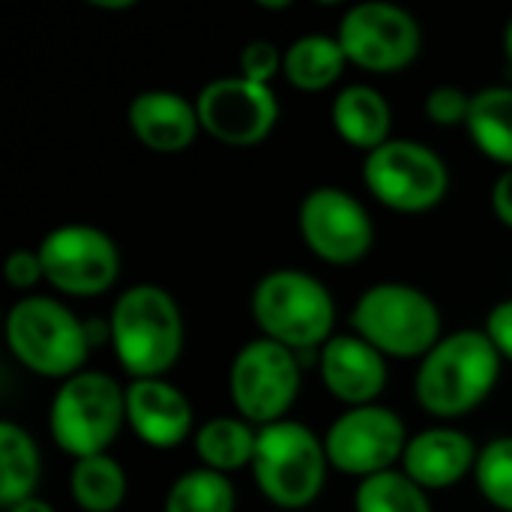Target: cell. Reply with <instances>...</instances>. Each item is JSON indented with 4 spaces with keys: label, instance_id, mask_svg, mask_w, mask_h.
<instances>
[{
    "label": "cell",
    "instance_id": "9c48e42d",
    "mask_svg": "<svg viewBox=\"0 0 512 512\" xmlns=\"http://www.w3.org/2000/svg\"><path fill=\"white\" fill-rule=\"evenodd\" d=\"M300 381L303 366L297 354L258 336L234 354L228 369V396L237 417L264 429L288 420V411L300 396Z\"/></svg>",
    "mask_w": 512,
    "mask_h": 512
},
{
    "label": "cell",
    "instance_id": "484cf974",
    "mask_svg": "<svg viewBox=\"0 0 512 512\" xmlns=\"http://www.w3.org/2000/svg\"><path fill=\"white\" fill-rule=\"evenodd\" d=\"M354 512H435L429 492L420 489L405 471H384L357 483Z\"/></svg>",
    "mask_w": 512,
    "mask_h": 512
},
{
    "label": "cell",
    "instance_id": "d590c367",
    "mask_svg": "<svg viewBox=\"0 0 512 512\" xmlns=\"http://www.w3.org/2000/svg\"><path fill=\"white\" fill-rule=\"evenodd\" d=\"M504 54H507V60H510L512 66V18L507 21V27H504Z\"/></svg>",
    "mask_w": 512,
    "mask_h": 512
},
{
    "label": "cell",
    "instance_id": "83f0119b",
    "mask_svg": "<svg viewBox=\"0 0 512 512\" xmlns=\"http://www.w3.org/2000/svg\"><path fill=\"white\" fill-rule=\"evenodd\" d=\"M471 96L468 90L456 87V84H438L426 93L423 99V114L429 123L441 126V129H453V126H465L468 114H471Z\"/></svg>",
    "mask_w": 512,
    "mask_h": 512
},
{
    "label": "cell",
    "instance_id": "ffe728a7",
    "mask_svg": "<svg viewBox=\"0 0 512 512\" xmlns=\"http://www.w3.org/2000/svg\"><path fill=\"white\" fill-rule=\"evenodd\" d=\"M348 57L336 36L306 33L285 48L282 75L300 93H324L345 75Z\"/></svg>",
    "mask_w": 512,
    "mask_h": 512
},
{
    "label": "cell",
    "instance_id": "7402d4cb",
    "mask_svg": "<svg viewBox=\"0 0 512 512\" xmlns=\"http://www.w3.org/2000/svg\"><path fill=\"white\" fill-rule=\"evenodd\" d=\"M465 129L486 159L512 168V87L489 84L477 90Z\"/></svg>",
    "mask_w": 512,
    "mask_h": 512
},
{
    "label": "cell",
    "instance_id": "1f68e13d",
    "mask_svg": "<svg viewBox=\"0 0 512 512\" xmlns=\"http://www.w3.org/2000/svg\"><path fill=\"white\" fill-rule=\"evenodd\" d=\"M492 213L495 219L512 231V168H504L498 174V180L492 183V195H489Z\"/></svg>",
    "mask_w": 512,
    "mask_h": 512
},
{
    "label": "cell",
    "instance_id": "30bf717a",
    "mask_svg": "<svg viewBox=\"0 0 512 512\" xmlns=\"http://www.w3.org/2000/svg\"><path fill=\"white\" fill-rule=\"evenodd\" d=\"M45 282L63 297L90 300L108 294L120 279V249L111 234L87 222L51 228L39 246Z\"/></svg>",
    "mask_w": 512,
    "mask_h": 512
},
{
    "label": "cell",
    "instance_id": "2e32d148",
    "mask_svg": "<svg viewBox=\"0 0 512 512\" xmlns=\"http://www.w3.org/2000/svg\"><path fill=\"white\" fill-rule=\"evenodd\" d=\"M126 426L153 450H174L195 438V408L189 396L165 378L126 384Z\"/></svg>",
    "mask_w": 512,
    "mask_h": 512
},
{
    "label": "cell",
    "instance_id": "6da1fadb",
    "mask_svg": "<svg viewBox=\"0 0 512 512\" xmlns=\"http://www.w3.org/2000/svg\"><path fill=\"white\" fill-rule=\"evenodd\" d=\"M504 357L486 330H456L420 360L414 375L417 405L438 420H459L474 414L495 390Z\"/></svg>",
    "mask_w": 512,
    "mask_h": 512
},
{
    "label": "cell",
    "instance_id": "8fae6325",
    "mask_svg": "<svg viewBox=\"0 0 512 512\" xmlns=\"http://www.w3.org/2000/svg\"><path fill=\"white\" fill-rule=\"evenodd\" d=\"M336 39L348 63L375 75H396L423 51L420 21L405 6L390 0H363L348 6Z\"/></svg>",
    "mask_w": 512,
    "mask_h": 512
},
{
    "label": "cell",
    "instance_id": "4316f807",
    "mask_svg": "<svg viewBox=\"0 0 512 512\" xmlns=\"http://www.w3.org/2000/svg\"><path fill=\"white\" fill-rule=\"evenodd\" d=\"M474 483L489 507L512 512V435L492 438L480 447Z\"/></svg>",
    "mask_w": 512,
    "mask_h": 512
},
{
    "label": "cell",
    "instance_id": "277c9868",
    "mask_svg": "<svg viewBox=\"0 0 512 512\" xmlns=\"http://www.w3.org/2000/svg\"><path fill=\"white\" fill-rule=\"evenodd\" d=\"M6 348L27 372L51 381H66L84 372L90 339L84 318L45 294H24L3 321Z\"/></svg>",
    "mask_w": 512,
    "mask_h": 512
},
{
    "label": "cell",
    "instance_id": "4dcf8cb0",
    "mask_svg": "<svg viewBox=\"0 0 512 512\" xmlns=\"http://www.w3.org/2000/svg\"><path fill=\"white\" fill-rule=\"evenodd\" d=\"M486 336L492 339V345L498 348V354L512 363V297L495 303L486 315Z\"/></svg>",
    "mask_w": 512,
    "mask_h": 512
},
{
    "label": "cell",
    "instance_id": "f546056e",
    "mask_svg": "<svg viewBox=\"0 0 512 512\" xmlns=\"http://www.w3.org/2000/svg\"><path fill=\"white\" fill-rule=\"evenodd\" d=\"M3 276L9 282V288H15V291L36 288L39 282H45V270H42L39 252L36 249H15L6 258V264H3Z\"/></svg>",
    "mask_w": 512,
    "mask_h": 512
},
{
    "label": "cell",
    "instance_id": "f1b7e54d",
    "mask_svg": "<svg viewBox=\"0 0 512 512\" xmlns=\"http://www.w3.org/2000/svg\"><path fill=\"white\" fill-rule=\"evenodd\" d=\"M285 63V51H279V45H273L270 39H252L243 45L240 60H237V75L255 84H267L282 72Z\"/></svg>",
    "mask_w": 512,
    "mask_h": 512
},
{
    "label": "cell",
    "instance_id": "3957f363",
    "mask_svg": "<svg viewBox=\"0 0 512 512\" xmlns=\"http://www.w3.org/2000/svg\"><path fill=\"white\" fill-rule=\"evenodd\" d=\"M249 312L264 339L294 354L321 351L336 336V300L330 288L294 267L264 273L249 297Z\"/></svg>",
    "mask_w": 512,
    "mask_h": 512
},
{
    "label": "cell",
    "instance_id": "52a82bcc",
    "mask_svg": "<svg viewBox=\"0 0 512 512\" xmlns=\"http://www.w3.org/2000/svg\"><path fill=\"white\" fill-rule=\"evenodd\" d=\"M126 426V387L108 372L84 369L66 378L48 408V432L60 453L78 459L102 456Z\"/></svg>",
    "mask_w": 512,
    "mask_h": 512
},
{
    "label": "cell",
    "instance_id": "5bb4252c",
    "mask_svg": "<svg viewBox=\"0 0 512 512\" xmlns=\"http://www.w3.org/2000/svg\"><path fill=\"white\" fill-rule=\"evenodd\" d=\"M195 108L201 132L234 150L264 144L279 123V99L273 87L240 75L207 81L195 96Z\"/></svg>",
    "mask_w": 512,
    "mask_h": 512
},
{
    "label": "cell",
    "instance_id": "5b68a950",
    "mask_svg": "<svg viewBox=\"0 0 512 512\" xmlns=\"http://www.w3.org/2000/svg\"><path fill=\"white\" fill-rule=\"evenodd\" d=\"M351 330L384 357L423 360L444 339V318L423 288L408 282H378L357 297Z\"/></svg>",
    "mask_w": 512,
    "mask_h": 512
},
{
    "label": "cell",
    "instance_id": "9a60e30c",
    "mask_svg": "<svg viewBox=\"0 0 512 512\" xmlns=\"http://www.w3.org/2000/svg\"><path fill=\"white\" fill-rule=\"evenodd\" d=\"M318 375L324 390L348 408L378 405L390 381L387 357L357 333H336L318 351Z\"/></svg>",
    "mask_w": 512,
    "mask_h": 512
},
{
    "label": "cell",
    "instance_id": "4fadbf2b",
    "mask_svg": "<svg viewBox=\"0 0 512 512\" xmlns=\"http://www.w3.org/2000/svg\"><path fill=\"white\" fill-rule=\"evenodd\" d=\"M405 420L384 405L345 408L324 435V450L330 468L339 474L369 480L375 474L393 471L408 450Z\"/></svg>",
    "mask_w": 512,
    "mask_h": 512
},
{
    "label": "cell",
    "instance_id": "d6a6232c",
    "mask_svg": "<svg viewBox=\"0 0 512 512\" xmlns=\"http://www.w3.org/2000/svg\"><path fill=\"white\" fill-rule=\"evenodd\" d=\"M3 512H57L48 501H42V498H27V501H21V504H15V507H6Z\"/></svg>",
    "mask_w": 512,
    "mask_h": 512
},
{
    "label": "cell",
    "instance_id": "d4e9b609",
    "mask_svg": "<svg viewBox=\"0 0 512 512\" xmlns=\"http://www.w3.org/2000/svg\"><path fill=\"white\" fill-rule=\"evenodd\" d=\"M237 510V489L231 477L216 474L210 468H192L180 474L168 495L162 512H234Z\"/></svg>",
    "mask_w": 512,
    "mask_h": 512
},
{
    "label": "cell",
    "instance_id": "e0dca14e",
    "mask_svg": "<svg viewBox=\"0 0 512 512\" xmlns=\"http://www.w3.org/2000/svg\"><path fill=\"white\" fill-rule=\"evenodd\" d=\"M126 120H129L135 141L144 150L159 153V156L186 153L201 135L195 102L177 90L153 87V90L135 93L126 108Z\"/></svg>",
    "mask_w": 512,
    "mask_h": 512
},
{
    "label": "cell",
    "instance_id": "603a6c76",
    "mask_svg": "<svg viewBox=\"0 0 512 512\" xmlns=\"http://www.w3.org/2000/svg\"><path fill=\"white\" fill-rule=\"evenodd\" d=\"M42 477V456L33 435L12 423L0 420V507H15L36 495Z\"/></svg>",
    "mask_w": 512,
    "mask_h": 512
},
{
    "label": "cell",
    "instance_id": "8992f818",
    "mask_svg": "<svg viewBox=\"0 0 512 512\" xmlns=\"http://www.w3.org/2000/svg\"><path fill=\"white\" fill-rule=\"evenodd\" d=\"M249 471L264 501L276 510H309L321 498L330 471L324 438L300 420L264 426L258 429V447Z\"/></svg>",
    "mask_w": 512,
    "mask_h": 512
},
{
    "label": "cell",
    "instance_id": "d6986e66",
    "mask_svg": "<svg viewBox=\"0 0 512 512\" xmlns=\"http://www.w3.org/2000/svg\"><path fill=\"white\" fill-rule=\"evenodd\" d=\"M330 123L348 147L363 150L366 156L393 138V108L372 84L342 87L330 105Z\"/></svg>",
    "mask_w": 512,
    "mask_h": 512
},
{
    "label": "cell",
    "instance_id": "7c38bea8",
    "mask_svg": "<svg viewBox=\"0 0 512 512\" xmlns=\"http://www.w3.org/2000/svg\"><path fill=\"white\" fill-rule=\"evenodd\" d=\"M303 246L324 264L354 267L375 246V222L369 210L342 186H315L297 210Z\"/></svg>",
    "mask_w": 512,
    "mask_h": 512
},
{
    "label": "cell",
    "instance_id": "cb8c5ba5",
    "mask_svg": "<svg viewBox=\"0 0 512 512\" xmlns=\"http://www.w3.org/2000/svg\"><path fill=\"white\" fill-rule=\"evenodd\" d=\"M126 492V468L108 453L72 462L69 495L81 512H117L126 501Z\"/></svg>",
    "mask_w": 512,
    "mask_h": 512
},
{
    "label": "cell",
    "instance_id": "7a4b0ae2",
    "mask_svg": "<svg viewBox=\"0 0 512 512\" xmlns=\"http://www.w3.org/2000/svg\"><path fill=\"white\" fill-rule=\"evenodd\" d=\"M108 324L114 357L132 381L165 378L183 357V312L162 285L141 282L120 291L108 312Z\"/></svg>",
    "mask_w": 512,
    "mask_h": 512
},
{
    "label": "cell",
    "instance_id": "836d02e7",
    "mask_svg": "<svg viewBox=\"0 0 512 512\" xmlns=\"http://www.w3.org/2000/svg\"><path fill=\"white\" fill-rule=\"evenodd\" d=\"M90 6L105 12H123V9H135V0H90Z\"/></svg>",
    "mask_w": 512,
    "mask_h": 512
},
{
    "label": "cell",
    "instance_id": "ac0fdd59",
    "mask_svg": "<svg viewBox=\"0 0 512 512\" xmlns=\"http://www.w3.org/2000/svg\"><path fill=\"white\" fill-rule=\"evenodd\" d=\"M477 456L480 450L471 435L453 426H435L411 435L402 471L426 492H447L465 477H474Z\"/></svg>",
    "mask_w": 512,
    "mask_h": 512
},
{
    "label": "cell",
    "instance_id": "ba28073f",
    "mask_svg": "<svg viewBox=\"0 0 512 512\" xmlns=\"http://www.w3.org/2000/svg\"><path fill=\"white\" fill-rule=\"evenodd\" d=\"M363 183L387 210L420 216L447 198L450 168L429 144L414 138H390L363 159Z\"/></svg>",
    "mask_w": 512,
    "mask_h": 512
},
{
    "label": "cell",
    "instance_id": "e575fe53",
    "mask_svg": "<svg viewBox=\"0 0 512 512\" xmlns=\"http://www.w3.org/2000/svg\"><path fill=\"white\" fill-rule=\"evenodd\" d=\"M261 9H270V12H285L291 9V0H258Z\"/></svg>",
    "mask_w": 512,
    "mask_h": 512
},
{
    "label": "cell",
    "instance_id": "44dd1931",
    "mask_svg": "<svg viewBox=\"0 0 512 512\" xmlns=\"http://www.w3.org/2000/svg\"><path fill=\"white\" fill-rule=\"evenodd\" d=\"M192 444H195V456L201 468L231 477L234 471L252 468L258 429L246 423L243 417H213L195 429Z\"/></svg>",
    "mask_w": 512,
    "mask_h": 512
}]
</instances>
